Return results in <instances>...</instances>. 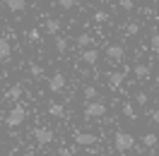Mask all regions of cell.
I'll return each mask as SVG.
<instances>
[{"label": "cell", "instance_id": "ffe728a7", "mask_svg": "<svg viewBox=\"0 0 159 156\" xmlns=\"http://www.w3.org/2000/svg\"><path fill=\"white\" fill-rule=\"evenodd\" d=\"M29 72L34 75L36 79H41V75H43V70H41V65H36V63H31L29 65Z\"/></svg>", "mask_w": 159, "mask_h": 156}, {"label": "cell", "instance_id": "4fadbf2b", "mask_svg": "<svg viewBox=\"0 0 159 156\" xmlns=\"http://www.w3.org/2000/svg\"><path fill=\"white\" fill-rule=\"evenodd\" d=\"M48 115L63 118V115H65V108H63V103H51V106H48Z\"/></svg>", "mask_w": 159, "mask_h": 156}, {"label": "cell", "instance_id": "603a6c76", "mask_svg": "<svg viewBox=\"0 0 159 156\" xmlns=\"http://www.w3.org/2000/svg\"><path fill=\"white\" fill-rule=\"evenodd\" d=\"M106 20H109V12H94V22H99V24H101V22H106Z\"/></svg>", "mask_w": 159, "mask_h": 156}, {"label": "cell", "instance_id": "5b68a950", "mask_svg": "<svg viewBox=\"0 0 159 156\" xmlns=\"http://www.w3.org/2000/svg\"><path fill=\"white\" fill-rule=\"evenodd\" d=\"M106 58L113 60V63H120V60L125 58V50H123V46H118V43H111L109 48H106Z\"/></svg>", "mask_w": 159, "mask_h": 156}, {"label": "cell", "instance_id": "7c38bea8", "mask_svg": "<svg viewBox=\"0 0 159 156\" xmlns=\"http://www.w3.org/2000/svg\"><path fill=\"white\" fill-rule=\"evenodd\" d=\"M133 72H135V77H138V79H147V77H149V65L140 63V65H135V70H133Z\"/></svg>", "mask_w": 159, "mask_h": 156}, {"label": "cell", "instance_id": "484cf974", "mask_svg": "<svg viewBox=\"0 0 159 156\" xmlns=\"http://www.w3.org/2000/svg\"><path fill=\"white\" fill-rule=\"evenodd\" d=\"M27 36H29V41H39V29H29V34H27Z\"/></svg>", "mask_w": 159, "mask_h": 156}, {"label": "cell", "instance_id": "8992f818", "mask_svg": "<svg viewBox=\"0 0 159 156\" xmlns=\"http://www.w3.org/2000/svg\"><path fill=\"white\" fill-rule=\"evenodd\" d=\"M75 142H77L80 146H94L99 142V137L92 135V132H77V135H75Z\"/></svg>", "mask_w": 159, "mask_h": 156}, {"label": "cell", "instance_id": "e0dca14e", "mask_svg": "<svg viewBox=\"0 0 159 156\" xmlns=\"http://www.w3.org/2000/svg\"><path fill=\"white\" fill-rule=\"evenodd\" d=\"M77 43H80V46H82L84 50H87V48L92 46V43H94V39H92L89 34H80V36H77Z\"/></svg>", "mask_w": 159, "mask_h": 156}, {"label": "cell", "instance_id": "83f0119b", "mask_svg": "<svg viewBox=\"0 0 159 156\" xmlns=\"http://www.w3.org/2000/svg\"><path fill=\"white\" fill-rule=\"evenodd\" d=\"M152 48L159 50V34H152Z\"/></svg>", "mask_w": 159, "mask_h": 156}, {"label": "cell", "instance_id": "3957f363", "mask_svg": "<svg viewBox=\"0 0 159 156\" xmlns=\"http://www.w3.org/2000/svg\"><path fill=\"white\" fill-rule=\"evenodd\" d=\"M87 118H104L106 115V103H101V101H87V106L82 110Z\"/></svg>", "mask_w": 159, "mask_h": 156}, {"label": "cell", "instance_id": "52a82bcc", "mask_svg": "<svg viewBox=\"0 0 159 156\" xmlns=\"http://www.w3.org/2000/svg\"><path fill=\"white\" fill-rule=\"evenodd\" d=\"M63 87H65V77H63V72H56V75H51L48 79V89L56 94V91H63Z\"/></svg>", "mask_w": 159, "mask_h": 156}, {"label": "cell", "instance_id": "5bb4252c", "mask_svg": "<svg viewBox=\"0 0 159 156\" xmlns=\"http://www.w3.org/2000/svg\"><path fill=\"white\" fill-rule=\"evenodd\" d=\"M82 94H84V98H89V101H97V96H99V89L92 87V84H87V87L82 89Z\"/></svg>", "mask_w": 159, "mask_h": 156}, {"label": "cell", "instance_id": "9a60e30c", "mask_svg": "<svg viewBox=\"0 0 159 156\" xmlns=\"http://www.w3.org/2000/svg\"><path fill=\"white\" fill-rule=\"evenodd\" d=\"M120 82H123V72H111V75H109V84H111V89H118V87H120Z\"/></svg>", "mask_w": 159, "mask_h": 156}, {"label": "cell", "instance_id": "4dcf8cb0", "mask_svg": "<svg viewBox=\"0 0 159 156\" xmlns=\"http://www.w3.org/2000/svg\"><path fill=\"white\" fill-rule=\"evenodd\" d=\"M5 156H15V154H5Z\"/></svg>", "mask_w": 159, "mask_h": 156}, {"label": "cell", "instance_id": "7a4b0ae2", "mask_svg": "<svg viewBox=\"0 0 159 156\" xmlns=\"http://www.w3.org/2000/svg\"><path fill=\"white\" fill-rule=\"evenodd\" d=\"M24 120H27V108L24 106H15L10 110V115L5 118V125L7 127H17V125H22Z\"/></svg>", "mask_w": 159, "mask_h": 156}, {"label": "cell", "instance_id": "4316f807", "mask_svg": "<svg viewBox=\"0 0 159 156\" xmlns=\"http://www.w3.org/2000/svg\"><path fill=\"white\" fill-rule=\"evenodd\" d=\"M125 31H128V34H138V24H135V22H130L128 27H125Z\"/></svg>", "mask_w": 159, "mask_h": 156}, {"label": "cell", "instance_id": "6da1fadb", "mask_svg": "<svg viewBox=\"0 0 159 156\" xmlns=\"http://www.w3.org/2000/svg\"><path fill=\"white\" fill-rule=\"evenodd\" d=\"M113 144H116V149L125 151V149H133V146H135V137L130 135V132H125V130H118L116 137H113Z\"/></svg>", "mask_w": 159, "mask_h": 156}, {"label": "cell", "instance_id": "7402d4cb", "mask_svg": "<svg viewBox=\"0 0 159 156\" xmlns=\"http://www.w3.org/2000/svg\"><path fill=\"white\" fill-rule=\"evenodd\" d=\"M118 5H120L125 12H130L133 7H135V2H133V0H118Z\"/></svg>", "mask_w": 159, "mask_h": 156}, {"label": "cell", "instance_id": "8fae6325", "mask_svg": "<svg viewBox=\"0 0 159 156\" xmlns=\"http://www.w3.org/2000/svg\"><path fill=\"white\" fill-rule=\"evenodd\" d=\"M5 5H7L10 12H22L27 7V0H5Z\"/></svg>", "mask_w": 159, "mask_h": 156}, {"label": "cell", "instance_id": "44dd1931", "mask_svg": "<svg viewBox=\"0 0 159 156\" xmlns=\"http://www.w3.org/2000/svg\"><path fill=\"white\" fill-rule=\"evenodd\" d=\"M65 48H68V39H63V36H58V39H56V50H60V53H63Z\"/></svg>", "mask_w": 159, "mask_h": 156}, {"label": "cell", "instance_id": "1f68e13d", "mask_svg": "<svg viewBox=\"0 0 159 156\" xmlns=\"http://www.w3.org/2000/svg\"><path fill=\"white\" fill-rule=\"evenodd\" d=\"M157 2H159V0H157Z\"/></svg>", "mask_w": 159, "mask_h": 156}, {"label": "cell", "instance_id": "ba28073f", "mask_svg": "<svg viewBox=\"0 0 159 156\" xmlns=\"http://www.w3.org/2000/svg\"><path fill=\"white\" fill-rule=\"evenodd\" d=\"M34 139H36L39 144H48L51 139H53V132H51L48 127H36V130H34Z\"/></svg>", "mask_w": 159, "mask_h": 156}, {"label": "cell", "instance_id": "d4e9b609", "mask_svg": "<svg viewBox=\"0 0 159 156\" xmlns=\"http://www.w3.org/2000/svg\"><path fill=\"white\" fill-rule=\"evenodd\" d=\"M135 103H140V106H145V103H147V94H145V91H140V94H135Z\"/></svg>", "mask_w": 159, "mask_h": 156}, {"label": "cell", "instance_id": "277c9868", "mask_svg": "<svg viewBox=\"0 0 159 156\" xmlns=\"http://www.w3.org/2000/svg\"><path fill=\"white\" fill-rule=\"evenodd\" d=\"M0 60H2V63H10L12 60V43L5 34H2V39H0Z\"/></svg>", "mask_w": 159, "mask_h": 156}, {"label": "cell", "instance_id": "30bf717a", "mask_svg": "<svg viewBox=\"0 0 159 156\" xmlns=\"http://www.w3.org/2000/svg\"><path fill=\"white\" fill-rule=\"evenodd\" d=\"M58 29H60V22L53 20V17H48V20H46V24H43V31L53 36V34H58Z\"/></svg>", "mask_w": 159, "mask_h": 156}, {"label": "cell", "instance_id": "9c48e42d", "mask_svg": "<svg viewBox=\"0 0 159 156\" xmlns=\"http://www.w3.org/2000/svg\"><path fill=\"white\" fill-rule=\"evenodd\" d=\"M80 60H82L84 65H94V63L99 60V50H97V48H87V50H82Z\"/></svg>", "mask_w": 159, "mask_h": 156}, {"label": "cell", "instance_id": "f546056e", "mask_svg": "<svg viewBox=\"0 0 159 156\" xmlns=\"http://www.w3.org/2000/svg\"><path fill=\"white\" fill-rule=\"evenodd\" d=\"M58 156H72V149H60Z\"/></svg>", "mask_w": 159, "mask_h": 156}, {"label": "cell", "instance_id": "2e32d148", "mask_svg": "<svg viewBox=\"0 0 159 156\" xmlns=\"http://www.w3.org/2000/svg\"><path fill=\"white\" fill-rule=\"evenodd\" d=\"M22 94V84H15V87H10L7 91H5V98H10V101H15V98Z\"/></svg>", "mask_w": 159, "mask_h": 156}, {"label": "cell", "instance_id": "d6986e66", "mask_svg": "<svg viewBox=\"0 0 159 156\" xmlns=\"http://www.w3.org/2000/svg\"><path fill=\"white\" fill-rule=\"evenodd\" d=\"M123 115L130 118V120L135 118V108H133V103H123Z\"/></svg>", "mask_w": 159, "mask_h": 156}, {"label": "cell", "instance_id": "cb8c5ba5", "mask_svg": "<svg viewBox=\"0 0 159 156\" xmlns=\"http://www.w3.org/2000/svg\"><path fill=\"white\" fill-rule=\"evenodd\" d=\"M63 10H70V7H75V0H56Z\"/></svg>", "mask_w": 159, "mask_h": 156}, {"label": "cell", "instance_id": "f1b7e54d", "mask_svg": "<svg viewBox=\"0 0 159 156\" xmlns=\"http://www.w3.org/2000/svg\"><path fill=\"white\" fill-rule=\"evenodd\" d=\"M149 115H152V120H154V123H159V108H154Z\"/></svg>", "mask_w": 159, "mask_h": 156}, {"label": "cell", "instance_id": "ac0fdd59", "mask_svg": "<svg viewBox=\"0 0 159 156\" xmlns=\"http://www.w3.org/2000/svg\"><path fill=\"white\" fill-rule=\"evenodd\" d=\"M157 142H159V137L152 135V132H145V135H142V144H145V146H154Z\"/></svg>", "mask_w": 159, "mask_h": 156}]
</instances>
